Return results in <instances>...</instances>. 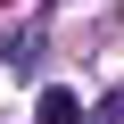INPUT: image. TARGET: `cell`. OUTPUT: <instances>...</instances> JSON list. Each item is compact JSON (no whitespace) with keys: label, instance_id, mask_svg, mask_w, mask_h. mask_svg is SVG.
Segmentation results:
<instances>
[{"label":"cell","instance_id":"6da1fadb","mask_svg":"<svg viewBox=\"0 0 124 124\" xmlns=\"http://www.w3.org/2000/svg\"><path fill=\"white\" fill-rule=\"evenodd\" d=\"M41 124H83V99L75 91H41Z\"/></svg>","mask_w":124,"mask_h":124}]
</instances>
